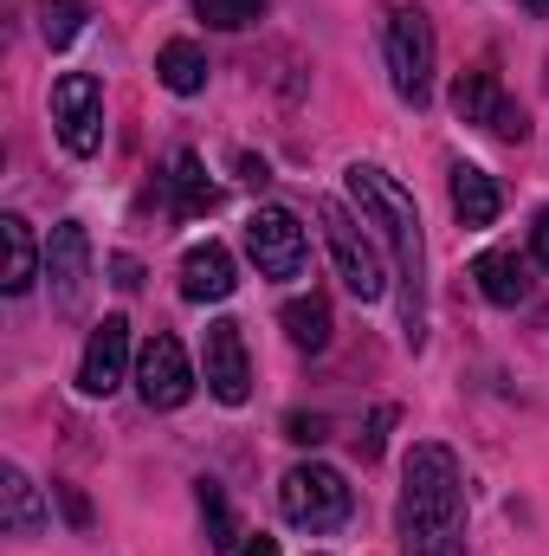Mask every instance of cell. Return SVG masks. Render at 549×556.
<instances>
[{
	"label": "cell",
	"instance_id": "6da1fadb",
	"mask_svg": "<svg viewBox=\"0 0 549 556\" xmlns=\"http://www.w3.org/2000/svg\"><path fill=\"white\" fill-rule=\"evenodd\" d=\"M349 201L356 214L375 227V240L388 247L395 266V291H401V343L420 350L426 343V240H420V207L413 194L375 162H349Z\"/></svg>",
	"mask_w": 549,
	"mask_h": 556
},
{
	"label": "cell",
	"instance_id": "7a4b0ae2",
	"mask_svg": "<svg viewBox=\"0 0 549 556\" xmlns=\"http://www.w3.org/2000/svg\"><path fill=\"white\" fill-rule=\"evenodd\" d=\"M401 556H472L465 551V479L452 446L413 440L401 459Z\"/></svg>",
	"mask_w": 549,
	"mask_h": 556
},
{
	"label": "cell",
	"instance_id": "3957f363",
	"mask_svg": "<svg viewBox=\"0 0 549 556\" xmlns=\"http://www.w3.org/2000/svg\"><path fill=\"white\" fill-rule=\"evenodd\" d=\"M278 511H284V525H291V531H310V538H323V531L349 525V511H356V492H349V479H343L336 466H323V459H304V466H291V472L278 479Z\"/></svg>",
	"mask_w": 549,
	"mask_h": 556
},
{
	"label": "cell",
	"instance_id": "277c9868",
	"mask_svg": "<svg viewBox=\"0 0 549 556\" xmlns=\"http://www.w3.org/2000/svg\"><path fill=\"white\" fill-rule=\"evenodd\" d=\"M382 59H388V85L408 111L433 104V59H439V39H433V20L420 7H395L388 26H382Z\"/></svg>",
	"mask_w": 549,
	"mask_h": 556
},
{
	"label": "cell",
	"instance_id": "5b68a950",
	"mask_svg": "<svg viewBox=\"0 0 549 556\" xmlns=\"http://www.w3.org/2000/svg\"><path fill=\"white\" fill-rule=\"evenodd\" d=\"M317 220H323V247H330V260H336V278L349 285V298H356V304H375L395 273H382V253H375V240L362 233V220H356L343 201H317Z\"/></svg>",
	"mask_w": 549,
	"mask_h": 556
},
{
	"label": "cell",
	"instance_id": "8992f818",
	"mask_svg": "<svg viewBox=\"0 0 549 556\" xmlns=\"http://www.w3.org/2000/svg\"><path fill=\"white\" fill-rule=\"evenodd\" d=\"M452 111H459V124H478V130H491L498 142H531V117H524V104L498 85L491 65H472V72L452 78Z\"/></svg>",
	"mask_w": 549,
	"mask_h": 556
},
{
	"label": "cell",
	"instance_id": "52a82bcc",
	"mask_svg": "<svg viewBox=\"0 0 549 556\" xmlns=\"http://www.w3.org/2000/svg\"><path fill=\"white\" fill-rule=\"evenodd\" d=\"M194 363H188V350H181V337L175 330H155L149 343L137 350V395L142 408H155V415H168V408H188L194 402Z\"/></svg>",
	"mask_w": 549,
	"mask_h": 556
},
{
	"label": "cell",
	"instance_id": "ba28073f",
	"mask_svg": "<svg viewBox=\"0 0 549 556\" xmlns=\"http://www.w3.org/2000/svg\"><path fill=\"white\" fill-rule=\"evenodd\" d=\"M52 130L65 142V155H98L104 149V85L91 72H65L52 85Z\"/></svg>",
	"mask_w": 549,
	"mask_h": 556
},
{
	"label": "cell",
	"instance_id": "9c48e42d",
	"mask_svg": "<svg viewBox=\"0 0 549 556\" xmlns=\"http://www.w3.org/2000/svg\"><path fill=\"white\" fill-rule=\"evenodd\" d=\"M46 291H52L59 317L85 311V298H91V233H85V220L52 227V240H46Z\"/></svg>",
	"mask_w": 549,
	"mask_h": 556
},
{
	"label": "cell",
	"instance_id": "30bf717a",
	"mask_svg": "<svg viewBox=\"0 0 549 556\" xmlns=\"http://www.w3.org/2000/svg\"><path fill=\"white\" fill-rule=\"evenodd\" d=\"M246 253H253L259 278H297L304 260H310L304 220H297L291 207H259V214L246 220Z\"/></svg>",
	"mask_w": 549,
	"mask_h": 556
},
{
	"label": "cell",
	"instance_id": "8fae6325",
	"mask_svg": "<svg viewBox=\"0 0 549 556\" xmlns=\"http://www.w3.org/2000/svg\"><path fill=\"white\" fill-rule=\"evenodd\" d=\"M201 382L220 408H246L253 395V363H246V330L233 317L207 324V356H201Z\"/></svg>",
	"mask_w": 549,
	"mask_h": 556
},
{
	"label": "cell",
	"instance_id": "7c38bea8",
	"mask_svg": "<svg viewBox=\"0 0 549 556\" xmlns=\"http://www.w3.org/2000/svg\"><path fill=\"white\" fill-rule=\"evenodd\" d=\"M124 382H130V317H124V311H111V317L91 330V343H85L78 389H85L91 402H104V395H117Z\"/></svg>",
	"mask_w": 549,
	"mask_h": 556
},
{
	"label": "cell",
	"instance_id": "4fadbf2b",
	"mask_svg": "<svg viewBox=\"0 0 549 556\" xmlns=\"http://www.w3.org/2000/svg\"><path fill=\"white\" fill-rule=\"evenodd\" d=\"M39 278H46V247L33 240V220L26 214H0V291L26 298Z\"/></svg>",
	"mask_w": 549,
	"mask_h": 556
},
{
	"label": "cell",
	"instance_id": "5bb4252c",
	"mask_svg": "<svg viewBox=\"0 0 549 556\" xmlns=\"http://www.w3.org/2000/svg\"><path fill=\"white\" fill-rule=\"evenodd\" d=\"M233 291H240V266H233V253L220 240H201V247L181 253V298L188 304H220Z\"/></svg>",
	"mask_w": 549,
	"mask_h": 556
},
{
	"label": "cell",
	"instance_id": "9a60e30c",
	"mask_svg": "<svg viewBox=\"0 0 549 556\" xmlns=\"http://www.w3.org/2000/svg\"><path fill=\"white\" fill-rule=\"evenodd\" d=\"M452 214H459V227H491L498 214H505V188H498V175L491 168H478V162H452Z\"/></svg>",
	"mask_w": 549,
	"mask_h": 556
},
{
	"label": "cell",
	"instance_id": "2e32d148",
	"mask_svg": "<svg viewBox=\"0 0 549 556\" xmlns=\"http://www.w3.org/2000/svg\"><path fill=\"white\" fill-rule=\"evenodd\" d=\"M472 285H478V298L498 304V311L531 304V266H524L518 253H478V260H472Z\"/></svg>",
	"mask_w": 549,
	"mask_h": 556
},
{
	"label": "cell",
	"instance_id": "e0dca14e",
	"mask_svg": "<svg viewBox=\"0 0 549 556\" xmlns=\"http://www.w3.org/2000/svg\"><path fill=\"white\" fill-rule=\"evenodd\" d=\"M46 525H52V511H46L39 485H33L20 466H7V472H0V531H7V538H39Z\"/></svg>",
	"mask_w": 549,
	"mask_h": 556
},
{
	"label": "cell",
	"instance_id": "ac0fdd59",
	"mask_svg": "<svg viewBox=\"0 0 549 556\" xmlns=\"http://www.w3.org/2000/svg\"><path fill=\"white\" fill-rule=\"evenodd\" d=\"M168 201H175L181 220H201V214L220 207V188L207 181V162L194 149H175V162H168Z\"/></svg>",
	"mask_w": 549,
	"mask_h": 556
},
{
	"label": "cell",
	"instance_id": "d6986e66",
	"mask_svg": "<svg viewBox=\"0 0 549 556\" xmlns=\"http://www.w3.org/2000/svg\"><path fill=\"white\" fill-rule=\"evenodd\" d=\"M207 52L194 46V39H168L162 52H155V78H162V91H175V98H201L207 91Z\"/></svg>",
	"mask_w": 549,
	"mask_h": 556
},
{
	"label": "cell",
	"instance_id": "ffe728a7",
	"mask_svg": "<svg viewBox=\"0 0 549 556\" xmlns=\"http://www.w3.org/2000/svg\"><path fill=\"white\" fill-rule=\"evenodd\" d=\"M278 324H284V337L297 343V350H330V298L323 291H304V298H291L284 311H278Z\"/></svg>",
	"mask_w": 549,
	"mask_h": 556
},
{
	"label": "cell",
	"instance_id": "44dd1931",
	"mask_svg": "<svg viewBox=\"0 0 549 556\" xmlns=\"http://www.w3.org/2000/svg\"><path fill=\"white\" fill-rule=\"evenodd\" d=\"M85 20H91L85 0H39V39H46L52 52H65V46L85 33Z\"/></svg>",
	"mask_w": 549,
	"mask_h": 556
},
{
	"label": "cell",
	"instance_id": "7402d4cb",
	"mask_svg": "<svg viewBox=\"0 0 549 556\" xmlns=\"http://www.w3.org/2000/svg\"><path fill=\"white\" fill-rule=\"evenodd\" d=\"M266 7H272V0H194V13H201L214 33H246V26L266 20Z\"/></svg>",
	"mask_w": 549,
	"mask_h": 556
},
{
	"label": "cell",
	"instance_id": "603a6c76",
	"mask_svg": "<svg viewBox=\"0 0 549 556\" xmlns=\"http://www.w3.org/2000/svg\"><path fill=\"white\" fill-rule=\"evenodd\" d=\"M201 518H207V544H214V551H233V544H240V531H233V505L220 498L214 479H201Z\"/></svg>",
	"mask_w": 549,
	"mask_h": 556
},
{
	"label": "cell",
	"instance_id": "cb8c5ba5",
	"mask_svg": "<svg viewBox=\"0 0 549 556\" xmlns=\"http://www.w3.org/2000/svg\"><path fill=\"white\" fill-rule=\"evenodd\" d=\"M388 427H395V408H375V415H369V427L356 433V453H362V459H382V446H388Z\"/></svg>",
	"mask_w": 549,
	"mask_h": 556
},
{
	"label": "cell",
	"instance_id": "d4e9b609",
	"mask_svg": "<svg viewBox=\"0 0 549 556\" xmlns=\"http://www.w3.org/2000/svg\"><path fill=\"white\" fill-rule=\"evenodd\" d=\"M284 440L317 446V440H330V420H323V415H291V420H284Z\"/></svg>",
	"mask_w": 549,
	"mask_h": 556
},
{
	"label": "cell",
	"instance_id": "484cf974",
	"mask_svg": "<svg viewBox=\"0 0 549 556\" xmlns=\"http://www.w3.org/2000/svg\"><path fill=\"white\" fill-rule=\"evenodd\" d=\"M531 253H537V266L549 273V207L537 214V227H531Z\"/></svg>",
	"mask_w": 549,
	"mask_h": 556
},
{
	"label": "cell",
	"instance_id": "4316f807",
	"mask_svg": "<svg viewBox=\"0 0 549 556\" xmlns=\"http://www.w3.org/2000/svg\"><path fill=\"white\" fill-rule=\"evenodd\" d=\"M111 273H117V285H124V291H137V285H142V266L130 260V253H117V260H111Z\"/></svg>",
	"mask_w": 549,
	"mask_h": 556
},
{
	"label": "cell",
	"instance_id": "83f0119b",
	"mask_svg": "<svg viewBox=\"0 0 549 556\" xmlns=\"http://www.w3.org/2000/svg\"><path fill=\"white\" fill-rule=\"evenodd\" d=\"M240 175H246L253 188H266V181H272V168H266V162H253V155H240Z\"/></svg>",
	"mask_w": 549,
	"mask_h": 556
},
{
	"label": "cell",
	"instance_id": "f1b7e54d",
	"mask_svg": "<svg viewBox=\"0 0 549 556\" xmlns=\"http://www.w3.org/2000/svg\"><path fill=\"white\" fill-rule=\"evenodd\" d=\"M240 556H278V538L259 531V538H246V544H240Z\"/></svg>",
	"mask_w": 549,
	"mask_h": 556
},
{
	"label": "cell",
	"instance_id": "f546056e",
	"mask_svg": "<svg viewBox=\"0 0 549 556\" xmlns=\"http://www.w3.org/2000/svg\"><path fill=\"white\" fill-rule=\"evenodd\" d=\"M65 511H72V525H91V505H85L78 492H65Z\"/></svg>",
	"mask_w": 549,
	"mask_h": 556
},
{
	"label": "cell",
	"instance_id": "4dcf8cb0",
	"mask_svg": "<svg viewBox=\"0 0 549 556\" xmlns=\"http://www.w3.org/2000/svg\"><path fill=\"white\" fill-rule=\"evenodd\" d=\"M524 7H531V13H537V20H549V0H524Z\"/></svg>",
	"mask_w": 549,
	"mask_h": 556
}]
</instances>
